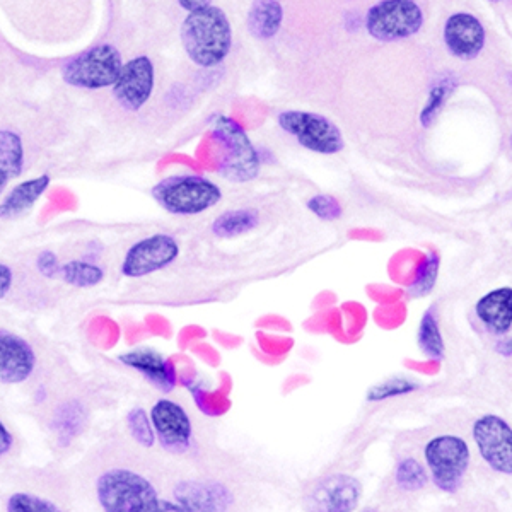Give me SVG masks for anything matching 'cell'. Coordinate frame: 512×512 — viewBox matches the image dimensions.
Returning <instances> with one entry per match:
<instances>
[{"instance_id":"obj_37","label":"cell","mask_w":512,"mask_h":512,"mask_svg":"<svg viewBox=\"0 0 512 512\" xmlns=\"http://www.w3.org/2000/svg\"><path fill=\"white\" fill-rule=\"evenodd\" d=\"M501 347H499V352L504 355H512V338L511 340H507V342H504V344H499Z\"/></svg>"},{"instance_id":"obj_35","label":"cell","mask_w":512,"mask_h":512,"mask_svg":"<svg viewBox=\"0 0 512 512\" xmlns=\"http://www.w3.org/2000/svg\"><path fill=\"white\" fill-rule=\"evenodd\" d=\"M12 446V436L11 432L7 431L6 425L0 422V458L4 456V454L9 453V449Z\"/></svg>"},{"instance_id":"obj_8","label":"cell","mask_w":512,"mask_h":512,"mask_svg":"<svg viewBox=\"0 0 512 512\" xmlns=\"http://www.w3.org/2000/svg\"><path fill=\"white\" fill-rule=\"evenodd\" d=\"M424 454L437 489L446 494L460 489L470 463V449L461 437H434L425 446Z\"/></svg>"},{"instance_id":"obj_36","label":"cell","mask_w":512,"mask_h":512,"mask_svg":"<svg viewBox=\"0 0 512 512\" xmlns=\"http://www.w3.org/2000/svg\"><path fill=\"white\" fill-rule=\"evenodd\" d=\"M178 4L185 11L192 12L202 9V7L212 6V0H178Z\"/></svg>"},{"instance_id":"obj_39","label":"cell","mask_w":512,"mask_h":512,"mask_svg":"<svg viewBox=\"0 0 512 512\" xmlns=\"http://www.w3.org/2000/svg\"><path fill=\"white\" fill-rule=\"evenodd\" d=\"M490 2H499V0H490Z\"/></svg>"},{"instance_id":"obj_10","label":"cell","mask_w":512,"mask_h":512,"mask_svg":"<svg viewBox=\"0 0 512 512\" xmlns=\"http://www.w3.org/2000/svg\"><path fill=\"white\" fill-rule=\"evenodd\" d=\"M473 439L492 470L512 475V429L506 420L483 415L473 425Z\"/></svg>"},{"instance_id":"obj_16","label":"cell","mask_w":512,"mask_h":512,"mask_svg":"<svg viewBox=\"0 0 512 512\" xmlns=\"http://www.w3.org/2000/svg\"><path fill=\"white\" fill-rule=\"evenodd\" d=\"M173 494L185 511H227L233 506V494L219 482L183 480L176 485Z\"/></svg>"},{"instance_id":"obj_40","label":"cell","mask_w":512,"mask_h":512,"mask_svg":"<svg viewBox=\"0 0 512 512\" xmlns=\"http://www.w3.org/2000/svg\"><path fill=\"white\" fill-rule=\"evenodd\" d=\"M511 146H512V137H511Z\"/></svg>"},{"instance_id":"obj_18","label":"cell","mask_w":512,"mask_h":512,"mask_svg":"<svg viewBox=\"0 0 512 512\" xmlns=\"http://www.w3.org/2000/svg\"><path fill=\"white\" fill-rule=\"evenodd\" d=\"M477 316L490 332L502 335L512 326V289L501 287L483 296L477 303Z\"/></svg>"},{"instance_id":"obj_4","label":"cell","mask_w":512,"mask_h":512,"mask_svg":"<svg viewBox=\"0 0 512 512\" xmlns=\"http://www.w3.org/2000/svg\"><path fill=\"white\" fill-rule=\"evenodd\" d=\"M212 132L224 149L221 175L234 183L255 180L262 168V161L245 130L233 118L219 115L212 120Z\"/></svg>"},{"instance_id":"obj_13","label":"cell","mask_w":512,"mask_h":512,"mask_svg":"<svg viewBox=\"0 0 512 512\" xmlns=\"http://www.w3.org/2000/svg\"><path fill=\"white\" fill-rule=\"evenodd\" d=\"M361 483L349 475H332L316 483L308 497L311 511H354L361 501Z\"/></svg>"},{"instance_id":"obj_32","label":"cell","mask_w":512,"mask_h":512,"mask_svg":"<svg viewBox=\"0 0 512 512\" xmlns=\"http://www.w3.org/2000/svg\"><path fill=\"white\" fill-rule=\"evenodd\" d=\"M449 91H451V88H449L448 81L441 82V84H437L436 88L432 89L429 101H427V105H425L424 111L420 115V122L425 128L429 127L432 120L436 118L437 111L441 110V106L444 105V98L448 96Z\"/></svg>"},{"instance_id":"obj_17","label":"cell","mask_w":512,"mask_h":512,"mask_svg":"<svg viewBox=\"0 0 512 512\" xmlns=\"http://www.w3.org/2000/svg\"><path fill=\"white\" fill-rule=\"evenodd\" d=\"M120 362L125 366L132 367L135 371H139L144 378L149 379L158 390L164 393L175 388L176 371L175 366L171 362L166 361L163 355L156 354L152 350H135L118 357Z\"/></svg>"},{"instance_id":"obj_7","label":"cell","mask_w":512,"mask_h":512,"mask_svg":"<svg viewBox=\"0 0 512 512\" xmlns=\"http://www.w3.org/2000/svg\"><path fill=\"white\" fill-rule=\"evenodd\" d=\"M279 125L308 151L332 156L344 149L345 140L340 128L332 120L318 113L282 111L279 115Z\"/></svg>"},{"instance_id":"obj_19","label":"cell","mask_w":512,"mask_h":512,"mask_svg":"<svg viewBox=\"0 0 512 512\" xmlns=\"http://www.w3.org/2000/svg\"><path fill=\"white\" fill-rule=\"evenodd\" d=\"M50 185V176L43 175L24 181L14 188L0 204V219H14L33 207Z\"/></svg>"},{"instance_id":"obj_3","label":"cell","mask_w":512,"mask_h":512,"mask_svg":"<svg viewBox=\"0 0 512 512\" xmlns=\"http://www.w3.org/2000/svg\"><path fill=\"white\" fill-rule=\"evenodd\" d=\"M152 197L169 214L195 216L219 204L221 188L195 175L169 176L152 188Z\"/></svg>"},{"instance_id":"obj_9","label":"cell","mask_w":512,"mask_h":512,"mask_svg":"<svg viewBox=\"0 0 512 512\" xmlns=\"http://www.w3.org/2000/svg\"><path fill=\"white\" fill-rule=\"evenodd\" d=\"M180 255V246L169 234H152L130 246L123 258L122 274L130 279H140L159 272L176 262Z\"/></svg>"},{"instance_id":"obj_27","label":"cell","mask_w":512,"mask_h":512,"mask_svg":"<svg viewBox=\"0 0 512 512\" xmlns=\"http://www.w3.org/2000/svg\"><path fill=\"white\" fill-rule=\"evenodd\" d=\"M419 390V384L407 381V379H390L386 383L376 384L371 390L367 391V400L369 402H383L388 398L407 395L412 391Z\"/></svg>"},{"instance_id":"obj_1","label":"cell","mask_w":512,"mask_h":512,"mask_svg":"<svg viewBox=\"0 0 512 512\" xmlns=\"http://www.w3.org/2000/svg\"><path fill=\"white\" fill-rule=\"evenodd\" d=\"M181 43L188 59L198 67L210 69L224 62L233 45V28L226 12L216 6L190 12L181 24Z\"/></svg>"},{"instance_id":"obj_28","label":"cell","mask_w":512,"mask_h":512,"mask_svg":"<svg viewBox=\"0 0 512 512\" xmlns=\"http://www.w3.org/2000/svg\"><path fill=\"white\" fill-rule=\"evenodd\" d=\"M128 431L132 434L135 441L140 446L151 448L154 441H156V434L151 427V420L147 417L146 412L142 408H134L127 417Z\"/></svg>"},{"instance_id":"obj_12","label":"cell","mask_w":512,"mask_h":512,"mask_svg":"<svg viewBox=\"0 0 512 512\" xmlns=\"http://www.w3.org/2000/svg\"><path fill=\"white\" fill-rule=\"evenodd\" d=\"M151 422L159 443L169 453L187 451L192 441V420L171 400H159L151 410Z\"/></svg>"},{"instance_id":"obj_34","label":"cell","mask_w":512,"mask_h":512,"mask_svg":"<svg viewBox=\"0 0 512 512\" xmlns=\"http://www.w3.org/2000/svg\"><path fill=\"white\" fill-rule=\"evenodd\" d=\"M12 287V270L6 263H0V301L9 294Z\"/></svg>"},{"instance_id":"obj_23","label":"cell","mask_w":512,"mask_h":512,"mask_svg":"<svg viewBox=\"0 0 512 512\" xmlns=\"http://www.w3.org/2000/svg\"><path fill=\"white\" fill-rule=\"evenodd\" d=\"M23 140L12 130H0V169L6 171L9 178L23 173Z\"/></svg>"},{"instance_id":"obj_38","label":"cell","mask_w":512,"mask_h":512,"mask_svg":"<svg viewBox=\"0 0 512 512\" xmlns=\"http://www.w3.org/2000/svg\"><path fill=\"white\" fill-rule=\"evenodd\" d=\"M7 181H9V176H7V173L4 171V169H0V193L4 192Z\"/></svg>"},{"instance_id":"obj_5","label":"cell","mask_w":512,"mask_h":512,"mask_svg":"<svg viewBox=\"0 0 512 512\" xmlns=\"http://www.w3.org/2000/svg\"><path fill=\"white\" fill-rule=\"evenodd\" d=\"M122 53L110 43H101L79 53L64 67V81L82 89L110 88L122 72Z\"/></svg>"},{"instance_id":"obj_22","label":"cell","mask_w":512,"mask_h":512,"mask_svg":"<svg viewBox=\"0 0 512 512\" xmlns=\"http://www.w3.org/2000/svg\"><path fill=\"white\" fill-rule=\"evenodd\" d=\"M86 419L88 414H86V408L82 407V403H64L55 412L52 420V429L59 437L60 444H69L82 431V427L86 425Z\"/></svg>"},{"instance_id":"obj_11","label":"cell","mask_w":512,"mask_h":512,"mask_svg":"<svg viewBox=\"0 0 512 512\" xmlns=\"http://www.w3.org/2000/svg\"><path fill=\"white\" fill-rule=\"evenodd\" d=\"M154 91V65L146 55L123 64L113 94L118 103L130 111H139L151 99Z\"/></svg>"},{"instance_id":"obj_21","label":"cell","mask_w":512,"mask_h":512,"mask_svg":"<svg viewBox=\"0 0 512 512\" xmlns=\"http://www.w3.org/2000/svg\"><path fill=\"white\" fill-rule=\"evenodd\" d=\"M258 221H260V217L256 210H227L212 224V233L219 238H236V236L253 231L258 226Z\"/></svg>"},{"instance_id":"obj_20","label":"cell","mask_w":512,"mask_h":512,"mask_svg":"<svg viewBox=\"0 0 512 512\" xmlns=\"http://www.w3.org/2000/svg\"><path fill=\"white\" fill-rule=\"evenodd\" d=\"M284 9L279 0H255L248 12V30L258 40H270L279 33Z\"/></svg>"},{"instance_id":"obj_26","label":"cell","mask_w":512,"mask_h":512,"mask_svg":"<svg viewBox=\"0 0 512 512\" xmlns=\"http://www.w3.org/2000/svg\"><path fill=\"white\" fill-rule=\"evenodd\" d=\"M395 477L398 487L405 492H417L427 485V473H425L424 466L414 458H407L396 466Z\"/></svg>"},{"instance_id":"obj_30","label":"cell","mask_w":512,"mask_h":512,"mask_svg":"<svg viewBox=\"0 0 512 512\" xmlns=\"http://www.w3.org/2000/svg\"><path fill=\"white\" fill-rule=\"evenodd\" d=\"M7 511L9 512H57L59 506L53 502L45 501L41 497L31 494H14L7 501Z\"/></svg>"},{"instance_id":"obj_29","label":"cell","mask_w":512,"mask_h":512,"mask_svg":"<svg viewBox=\"0 0 512 512\" xmlns=\"http://www.w3.org/2000/svg\"><path fill=\"white\" fill-rule=\"evenodd\" d=\"M437 272H439V256L436 253H431L429 258L422 263V267L419 268V274H417V279H415L410 292L414 296L429 294L432 287L436 286Z\"/></svg>"},{"instance_id":"obj_15","label":"cell","mask_w":512,"mask_h":512,"mask_svg":"<svg viewBox=\"0 0 512 512\" xmlns=\"http://www.w3.org/2000/svg\"><path fill=\"white\" fill-rule=\"evenodd\" d=\"M36 366L35 350L9 330H0V381L6 384L24 383Z\"/></svg>"},{"instance_id":"obj_2","label":"cell","mask_w":512,"mask_h":512,"mask_svg":"<svg viewBox=\"0 0 512 512\" xmlns=\"http://www.w3.org/2000/svg\"><path fill=\"white\" fill-rule=\"evenodd\" d=\"M101 507L108 512L161 511L158 490L146 477L127 468H111L96 482Z\"/></svg>"},{"instance_id":"obj_6","label":"cell","mask_w":512,"mask_h":512,"mask_svg":"<svg viewBox=\"0 0 512 512\" xmlns=\"http://www.w3.org/2000/svg\"><path fill=\"white\" fill-rule=\"evenodd\" d=\"M422 26L424 11L414 0H381L367 11V31L379 41L405 40Z\"/></svg>"},{"instance_id":"obj_14","label":"cell","mask_w":512,"mask_h":512,"mask_svg":"<svg viewBox=\"0 0 512 512\" xmlns=\"http://www.w3.org/2000/svg\"><path fill=\"white\" fill-rule=\"evenodd\" d=\"M444 43L458 59H477L485 45V28L473 14L456 12L444 24Z\"/></svg>"},{"instance_id":"obj_25","label":"cell","mask_w":512,"mask_h":512,"mask_svg":"<svg viewBox=\"0 0 512 512\" xmlns=\"http://www.w3.org/2000/svg\"><path fill=\"white\" fill-rule=\"evenodd\" d=\"M419 347L427 357L443 361L444 359V340L439 332L436 315L429 309L425 311L419 326Z\"/></svg>"},{"instance_id":"obj_31","label":"cell","mask_w":512,"mask_h":512,"mask_svg":"<svg viewBox=\"0 0 512 512\" xmlns=\"http://www.w3.org/2000/svg\"><path fill=\"white\" fill-rule=\"evenodd\" d=\"M308 209L323 221H337L342 216V205L330 195H315L308 200Z\"/></svg>"},{"instance_id":"obj_33","label":"cell","mask_w":512,"mask_h":512,"mask_svg":"<svg viewBox=\"0 0 512 512\" xmlns=\"http://www.w3.org/2000/svg\"><path fill=\"white\" fill-rule=\"evenodd\" d=\"M36 268H38V272H40L43 277H47V279H55V277H59L60 275V263L57 255L53 253V251L45 250L41 251L38 258H36Z\"/></svg>"},{"instance_id":"obj_24","label":"cell","mask_w":512,"mask_h":512,"mask_svg":"<svg viewBox=\"0 0 512 512\" xmlns=\"http://www.w3.org/2000/svg\"><path fill=\"white\" fill-rule=\"evenodd\" d=\"M60 277L69 286L88 289V287L98 286L99 282L105 279V270L98 267L96 263L72 260L60 268Z\"/></svg>"}]
</instances>
